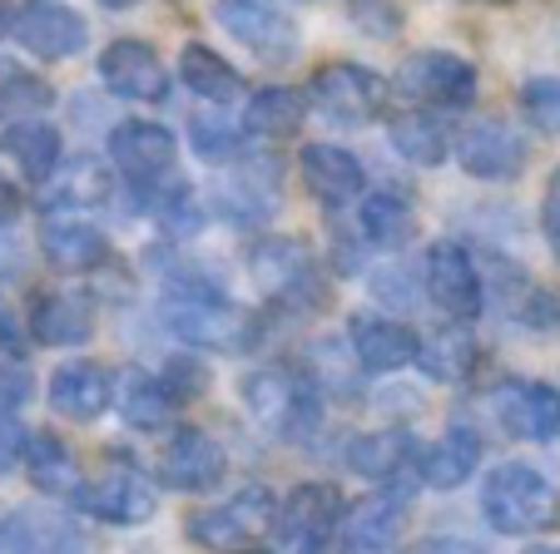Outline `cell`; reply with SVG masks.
Segmentation results:
<instances>
[{"label": "cell", "mask_w": 560, "mask_h": 554, "mask_svg": "<svg viewBox=\"0 0 560 554\" xmlns=\"http://www.w3.org/2000/svg\"><path fill=\"white\" fill-rule=\"evenodd\" d=\"M481 515L501 534H540L556 524L560 495L546 471H536L526 460H506L481 481Z\"/></svg>", "instance_id": "1"}, {"label": "cell", "mask_w": 560, "mask_h": 554, "mask_svg": "<svg viewBox=\"0 0 560 554\" xmlns=\"http://www.w3.org/2000/svg\"><path fill=\"white\" fill-rule=\"evenodd\" d=\"M244 406L268 436L278 440H307L323 426V397L317 387L293 372V366H264V372H248L244 377Z\"/></svg>", "instance_id": "2"}, {"label": "cell", "mask_w": 560, "mask_h": 554, "mask_svg": "<svg viewBox=\"0 0 560 554\" xmlns=\"http://www.w3.org/2000/svg\"><path fill=\"white\" fill-rule=\"evenodd\" d=\"M278 495L268 485H244L238 495H229L223 505H209V510L189 515V540L203 544L213 554H248L278 530Z\"/></svg>", "instance_id": "3"}, {"label": "cell", "mask_w": 560, "mask_h": 554, "mask_svg": "<svg viewBox=\"0 0 560 554\" xmlns=\"http://www.w3.org/2000/svg\"><path fill=\"white\" fill-rule=\"evenodd\" d=\"M307 99L328 125L338 129H368L387 115L392 105V80L377 74L372 64L358 60H332L307 80Z\"/></svg>", "instance_id": "4"}, {"label": "cell", "mask_w": 560, "mask_h": 554, "mask_svg": "<svg viewBox=\"0 0 560 554\" xmlns=\"http://www.w3.org/2000/svg\"><path fill=\"white\" fill-rule=\"evenodd\" d=\"M164 327L184 337L189 346L203 352H233L248 337V317L229 303L213 283H170V303H164Z\"/></svg>", "instance_id": "5"}, {"label": "cell", "mask_w": 560, "mask_h": 554, "mask_svg": "<svg viewBox=\"0 0 560 554\" xmlns=\"http://www.w3.org/2000/svg\"><path fill=\"white\" fill-rule=\"evenodd\" d=\"M248 272L264 293H273L283 307H323L328 303V287H323V272L317 258L307 252L303 238H264L248 252Z\"/></svg>", "instance_id": "6"}, {"label": "cell", "mask_w": 560, "mask_h": 554, "mask_svg": "<svg viewBox=\"0 0 560 554\" xmlns=\"http://www.w3.org/2000/svg\"><path fill=\"white\" fill-rule=\"evenodd\" d=\"M213 21H219L223 35H233L264 64H288L303 50L298 21L288 11H278V5H268V0H213Z\"/></svg>", "instance_id": "7"}, {"label": "cell", "mask_w": 560, "mask_h": 554, "mask_svg": "<svg viewBox=\"0 0 560 554\" xmlns=\"http://www.w3.org/2000/svg\"><path fill=\"white\" fill-rule=\"evenodd\" d=\"M109 164L139 193H159L164 184H174L179 139H174V129L154 125V119H125L119 129H109Z\"/></svg>", "instance_id": "8"}, {"label": "cell", "mask_w": 560, "mask_h": 554, "mask_svg": "<svg viewBox=\"0 0 560 554\" xmlns=\"http://www.w3.org/2000/svg\"><path fill=\"white\" fill-rule=\"evenodd\" d=\"M397 90L427 109H466L476 105L481 74H476L471 60H462L452 50H417L397 64Z\"/></svg>", "instance_id": "9"}, {"label": "cell", "mask_w": 560, "mask_h": 554, "mask_svg": "<svg viewBox=\"0 0 560 554\" xmlns=\"http://www.w3.org/2000/svg\"><path fill=\"white\" fill-rule=\"evenodd\" d=\"M154 475H159V485H170V491H213V485L229 475V456H223V446L209 431L179 426L159 446Z\"/></svg>", "instance_id": "10"}, {"label": "cell", "mask_w": 560, "mask_h": 554, "mask_svg": "<svg viewBox=\"0 0 560 554\" xmlns=\"http://www.w3.org/2000/svg\"><path fill=\"white\" fill-rule=\"evenodd\" d=\"M526 158H530V144L511 125H501V119H476V125H466L456 134V164H462V174L481 178V184L521 178Z\"/></svg>", "instance_id": "11"}, {"label": "cell", "mask_w": 560, "mask_h": 554, "mask_svg": "<svg viewBox=\"0 0 560 554\" xmlns=\"http://www.w3.org/2000/svg\"><path fill=\"white\" fill-rule=\"evenodd\" d=\"M342 520H348V505H342L338 485L307 481V485H298L283 500V510H278V534H283L298 554H313L342 530Z\"/></svg>", "instance_id": "12"}, {"label": "cell", "mask_w": 560, "mask_h": 554, "mask_svg": "<svg viewBox=\"0 0 560 554\" xmlns=\"http://www.w3.org/2000/svg\"><path fill=\"white\" fill-rule=\"evenodd\" d=\"M100 80L109 95L129 99V105H159L170 95V70L144 40H109L100 50Z\"/></svg>", "instance_id": "13"}, {"label": "cell", "mask_w": 560, "mask_h": 554, "mask_svg": "<svg viewBox=\"0 0 560 554\" xmlns=\"http://www.w3.org/2000/svg\"><path fill=\"white\" fill-rule=\"evenodd\" d=\"M422 283L427 297L456 322H471L481 313V268L471 262V252L456 243H432L422 258Z\"/></svg>", "instance_id": "14"}, {"label": "cell", "mask_w": 560, "mask_h": 554, "mask_svg": "<svg viewBox=\"0 0 560 554\" xmlns=\"http://www.w3.org/2000/svg\"><path fill=\"white\" fill-rule=\"evenodd\" d=\"M15 40L35 55V60H74V55L85 50L90 31L80 21L74 5L65 0H25L21 15H15Z\"/></svg>", "instance_id": "15"}, {"label": "cell", "mask_w": 560, "mask_h": 554, "mask_svg": "<svg viewBox=\"0 0 560 554\" xmlns=\"http://www.w3.org/2000/svg\"><path fill=\"white\" fill-rule=\"evenodd\" d=\"M501 431L516 440H556L560 436V391L550 381H501L491 391Z\"/></svg>", "instance_id": "16"}, {"label": "cell", "mask_w": 560, "mask_h": 554, "mask_svg": "<svg viewBox=\"0 0 560 554\" xmlns=\"http://www.w3.org/2000/svg\"><path fill=\"white\" fill-rule=\"evenodd\" d=\"M348 346H352V362H358L368 377L402 372V366H417V356H422V337L407 322H397V317H352Z\"/></svg>", "instance_id": "17"}, {"label": "cell", "mask_w": 560, "mask_h": 554, "mask_svg": "<svg viewBox=\"0 0 560 554\" xmlns=\"http://www.w3.org/2000/svg\"><path fill=\"white\" fill-rule=\"evenodd\" d=\"M70 505L95 515V520H105V524H144L149 515H154L159 495L144 475L125 465V471H105L100 481L80 485V491L70 495Z\"/></svg>", "instance_id": "18"}, {"label": "cell", "mask_w": 560, "mask_h": 554, "mask_svg": "<svg viewBox=\"0 0 560 554\" xmlns=\"http://www.w3.org/2000/svg\"><path fill=\"white\" fill-rule=\"evenodd\" d=\"M298 168H303V184L317 203L328 209H348V203L368 199V168H362L358 154L338 144H307L298 154Z\"/></svg>", "instance_id": "19"}, {"label": "cell", "mask_w": 560, "mask_h": 554, "mask_svg": "<svg viewBox=\"0 0 560 554\" xmlns=\"http://www.w3.org/2000/svg\"><path fill=\"white\" fill-rule=\"evenodd\" d=\"M109 193H115V168L95 154H80V158H60V168L40 184V209L50 213V219L65 209L80 213V209L109 203Z\"/></svg>", "instance_id": "20"}, {"label": "cell", "mask_w": 560, "mask_h": 554, "mask_svg": "<svg viewBox=\"0 0 560 554\" xmlns=\"http://www.w3.org/2000/svg\"><path fill=\"white\" fill-rule=\"evenodd\" d=\"M50 406L60 411L65 421H100L109 406H115V377H109L100 362H65L50 377Z\"/></svg>", "instance_id": "21"}, {"label": "cell", "mask_w": 560, "mask_h": 554, "mask_svg": "<svg viewBox=\"0 0 560 554\" xmlns=\"http://www.w3.org/2000/svg\"><path fill=\"white\" fill-rule=\"evenodd\" d=\"M40 252L50 268L60 272H95L109 258V238L105 228H95L90 219H45L40 228Z\"/></svg>", "instance_id": "22"}, {"label": "cell", "mask_w": 560, "mask_h": 554, "mask_svg": "<svg viewBox=\"0 0 560 554\" xmlns=\"http://www.w3.org/2000/svg\"><path fill=\"white\" fill-rule=\"evenodd\" d=\"M402 515H407V500H397V495H368V500H358L348 510V520H342V534H348V550L352 554H392L397 550V540H402Z\"/></svg>", "instance_id": "23"}, {"label": "cell", "mask_w": 560, "mask_h": 554, "mask_svg": "<svg viewBox=\"0 0 560 554\" xmlns=\"http://www.w3.org/2000/svg\"><path fill=\"white\" fill-rule=\"evenodd\" d=\"M0 554H80V534L50 510H11L0 520Z\"/></svg>", "instance_id": "24"}, {"label": "cell", "mask_w": 560, "mask_h": 554, "mask_svg": "<svg viewBox=\"0 0 560 554\" xmlns=\"http://www.w3.org/2000/svg\"><path fill=\"white\" fill-rule=\"evenodd\" d=\"M387 139H392V149L417 168H436V164H446V154H456V139H452V129L436 119V109H402V115H392Z\"/></svg>", "instance_id": "25"}, {"label": "cell", "mask_w": 560, "mask_h": 554, "mask_svg": "<svg viewBox=\"0 0 560 554\" xmlns=\"http://www.w3.org/2000/svg\"><path fill=\"white\" fill-rule=\"evenodd\" d=\"M95 332V313L74 293H45L31 303V337L40 346H80Z\"/></svg>", "instance_id": "26"}, {"label": "cell", "mask_w": 560, "mask_h": 554, "mask_svg": "<svg viewBox=\"0 0 560 554\" xmlns=\"http://www.w3.org/2000/svg\"><path fill=\"white\" fill-rule=\"evenodd\" d=\"M348 465L368 481H397V475H422V460H417L412 436L402 431H372L358 436L348 446Z\"/></svg>", "instance_id": "27"}, {"label": "cell", "mask_w": 560, "mask_h": 554, "mask_svg": "<svg viewBox=\"0 0 560 554\" xmlns=\"http://www.w3.org/2000/svg\"><path fill=\"white\" fill-rule=\"evenodd\" d=\"M358 228L377 248H407L417 238V209L402 189H372L358 203Z\"/></svg>", "instance_id": "28"}, {"label": "cell", "mask_w": 560, "mask_h": 554, "mask_svg": "<svg viewBox=\"0 0 560 554\" xmlns=\"http://www.w3.org/2000/svg\"><path fill=\"white\" fill-rule=\"evenodd\" d=\"M0 149H5V158H11V164H21V174L35 178V184H45V178L60 168V129H55L50 119H40V115L5 125Z\"/></svg>", "instance_id": "29"}, {"label": "cell", "mask_w": 560, "mask_h": 554, "mask_svg": "<svg viewBox=\"0 0 560 554\" xmlns=\"http://www.w3.org/2000/svg\"><path fill=\"white\" fill-rule=\"evenodd\" d=\"M307 109H313V99H307L303 90H293V84H268V90H258V95L248 99L244 129L248 134H264V139H293L298 129L307 125Z\"/></svg>", "instance_id": "30"}, {"label": "cell", "mask_w": 560, "mask_h": 554, "mask_svg": "<svg viewBox=\"0 0 560 554\" xmlns=\"http://www.w3.org/2000/svg\"><path fill=\"white\" fill-rule=\"evenodd\" d=\"M476 460H481V436L466 426H452L422 456V481L432 485V491H462L476 475Z\"/></svg>", "instance_id": "31"}, {"label": "cell", "mask_w": 560, "mask_h": 554, "mask_svg": "<svg viewBox=\"0 0 560 554\" xmlns=\"http://www.w3.org/2000/svg\"><path fill=\"white\" fill-rule=\"evenodd\" d=\"M179 80L189 84L199 99H209V105H233V99L244 95L238 70H233L219 50H209V45H199V40H189L179 50Z\"/></svg>", "instance_id": "32"}, {"label": "cell", "mask_w": 560, "mask_h": 554, "mask_svg": "<svg viewBox=\"0 0 560 554\" xmlns=\"http://www.w3.org/2000/svg\"><path fill=\"white\" fill-rule=\"evenodd\" d=\"M115 406L135 431H159V426H170V416L179 411V401H174V391L164 387V377L129 372L115 391Z\"/></svg>", "instance_id": "33"}, {"label": "cell", "mask_w": 560, "mask_h": 554, "mask_svg": "<svg viewBox=\"0 0 560 554\" xmlns=\"http://www.w3.org/2000/svg\"><path fill=\"white\" fill-rule=\"evenodd\" d=\"M25 471H31L35 491L45 495H74L80 491V471H74V456L55 431H35L31 446H25Z\"/></svg>", "instance_id": "34"}, {"label": "cell", "mask_w": 560, "mask_h": 554, "mask_svg": "<svg viewBox=\"0 0 560 554\" xmlns=\"http://www.w3.org/2000/svg\"><path fill=\"white\" fill-rule=\"evenodd\" d=\"M432 381H462L476 366V337L466 327H442L432 342H422V356H417Z\"/></svg>", "instance_id": "35"}, {"label": "cell", "mask_w": 560, "mask_h": 554, "mask_svg": "<svg viewBox=\"0 0 560 554\" xmlns=\"http://www.w3.org/2000/svg\"><path fill=\"white\" fill-rule=\"evenodd\" d=\"M55 105V90L40 74L21 70V64H0V119H35L40 109Z\"/></svg>", "instance_id": "36"}, {"label": "cell", "mask_w": 560, "mask_h": 554, "mask_svg": "<svg viewBox=\"0 0 560 554\" xmlns=\"http://www.w3.org/2000/svg\"><path fill=\"white\" fill-rule=\"evenodd\" d=\"M521 115L536 129L560 134V80L556 74H536V80L521 84Z\"/></svg>", "instance_id": "37"}, {"label": "cell", "mask_w": 560, "mask_h": 554, "mask_svg": "<svg viewBox=\"0 0 560 554\" xmlns=\"http://www.w3.org/2000/svg\"><path fill=\"white\" fill-rule=\"evenodd\" d=\"M159 377H164V387L174 391V401H194V397H203V391H209V362H199V356H170V362H164V372H159Z\"/></svg>", "instance_id": "38"}, {"label": "cell", "mask_w": 560, "mask_h": 554, "mask_svg": "<svg viewBox=\"0 0 560 554\" xmlns=\"http://www.w3.org/2000/svg\"><path fill=\"white\" fill-rule=\"evenodd\" d=\"M521 327L526 332H560V293L550 287H526V303H521Z\"/></svg>", "instance_id": "39"}, {"label": "cell", "mask_w": 560, "mask_h": 554, "mask_svg": "<svg viewBox=\"0 0 560 554\" xmlns=\"http://www.w3.org/2000/svg\"><path fill=\"white\" fill-rule=\"evenodd\" d=\"M189 134L203 158H229L238 149V125H229V119H194Z\"/></svg>", "instance_id": "40"}, {"label": "cell", "mask_w": 560, "mask_h": 554, "mask_svg": "<svg viewBox=\"0 0 560 554\" xmlns=\"http://www.w3.org/2000/svg\"><path fill=\"white\" fill-rule=\"evenodd\" d=\"M35 381L21 362H0V416H15V411L31 401Z\"/></svg>", "instance_id": "41"}, {"label": "cell", "mask_w": 560, "mask_h": 554, "mask_svg": "<svg viewBox=\"0 0 560 554\" xmlns=\"http://www.w3.org/2000/svg\"><path fill=\"white\" fill-rule=\"evenodd\" d=\"M25 446H31V436L21 431V421H15V416H0V475L11 471L15 460H25Z\"/></svg>", "instance_id": "42"}, {"label": "cell", "mask_w": 560, "mask_h": 554, "mask_svg": "<svg viewBox=\"0 0 560 554\" xmlns=\"http://www.w3.org/2000/svg\"><path fill=\"white\" fill-rule=\"evenodd\" d=\"M540 228H546L550 248H556V258H560V174H550V184H546V199H540Z\"/></svg>", "instance_id": "43"}, {"label": "cell", "mask_w": 560, "mask_h": 554, "mask_svg": "<svg viewBox=\"0 0 560 554\" xmlns=\"http://www.w3.org/2000/svg\"><path fill=\"white\" fill-rule=\"evenodd\" d=\"M21 189H15L11 178L0 174V228H5V223H15V213H21Z\"/></svg>", "instance_id": "44"}, {"label": "cell", "mask_w": 560, "mask_h": 554, "mask_svg": "<svg viewBox=\"0 0 560 554\" xmlns=\"http://www.w3.org/2000/svg\"><path fill=\"white\" fill-rule=\"evenodd\" d=\"M412 554H487V550H476L471 540H427Z\"/></svg>", "instance_id": "45"}, {"label": "cell", "mask_w": 560, "mask_h": 554, "mask_svg": "<svg viewBox=\"0 0 560 554\" xmlns=\"http://www.w3.org/2000/svg\"><path fill=\"white\" fill-rule=\"evenodd\" d=\"M15 15H21V11H15L11 0H0V40H5V35H15Z\"/></svg>", "instance_id": "46"}, {"label": "cell", "mask_w": 560, "mask_h": 554, "mask_svg": "<svg viewBox=\"0 0 560 554\" xmlns=\"http://www.w3.org/2000/svg\"><path fill=\"white\" fill-rule=\"evenodd\" d=\"M0 342L15 346V322H11V307H5V303H0Z\"/></svg>", "instance_id": "47"}, {"label": "cell", "mask_w": 560, "mask_h": 554, "mask_svg": "<svg viewBox=\"0 0 560 554\" xmlns=\"http://www.w3.org/2000/svg\"><path fill=\"white\" fill-rule=\"evenodd\" d=\"M95 5H105V11H135L139 0H95Z\"/></svg>", "instance_id": "48"}, {"label": "cell", "mask_w": 560, "mask_h": 554, "mask_svg": "<svg viewBox=\"0 0 560 554\" xmlns=\"http://www.w3.org/2000/svg\"><path fill=\"white\" fill-rule=\"evenodd\" d=\"M526 554H560V550H546V544H536V550H526Z\"/></svg>", "instance_id": "49"}]
</instances>
